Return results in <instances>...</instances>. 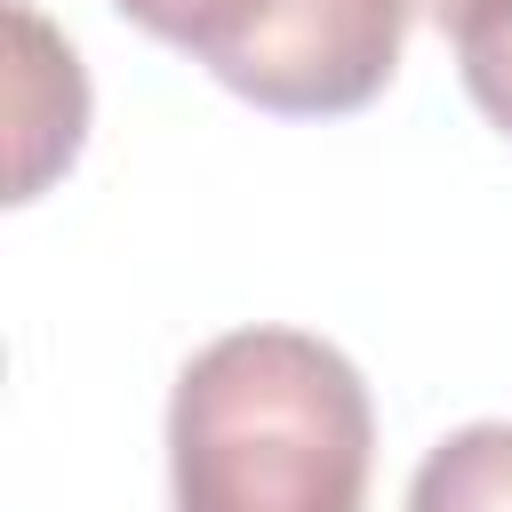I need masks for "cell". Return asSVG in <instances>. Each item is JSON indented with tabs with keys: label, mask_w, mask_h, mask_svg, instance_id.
I'll return each instance as SVG.
<instances>
[{
	"label": "cell",
	"mask_w": 512,
	"mask_h": 512,
	"mask_svg": "<svg viewBox=\"0 0 512 512\" xmlns=\"http://www.w3.org/2000/svg\"><path fill=\"white\" fill-rule=\"evenodd\" d=\"M376 408L360 368L304 328L200 344L168 400L176 512H368Z\"/></svg>",
	"instance_id": "obj_1"
},
{
	"label": "cell",
	"mask_w": 512,
	"mask_h": 512,
	"mask_svg": "<svg viewBox=\"0 0 512 512\" xmlns=\"http://www.w3.org/2000/svg\"><path fill=\"white\" fill-rule=\"evenodd\" d=\"M400 32H408L400 0H264L208 56V72L256 112L336 120L384 96V80L400 72Z\"/></svg>",
	"instance_id": "obj_2"
},
{
	"label": "cell",
	"mask_w": 512,
	"mask_h": 512,
	"mask_svg": "<svg viewBox=\"0 0 512 512\" xmlns=\"http://www.w3.org/2000/svg\"><path fill=\"white\" fill-rule=\"evenodd\" d=\"M8 40H16V88H8V104H16V176H8V200H32L80 152L88 80H80L72 40H56L40 24V8H24V0H8Z\"/></svg>",
	"instance_id": "obj_3"
},
{
	"label": "cell",
	"mask_w": 512,
	"mask_h": 512,
	"mask_svg": "<svg viewBox=\"0 0 512 512\" xmlns=\"http://www.w3.org/2000/svg\"><path fill=\"white\" fill-rule=\"evenodd\" d=\"M408 512H512V424H464L448 432L416 480H408Z\"/></svg>",
	"instance_id": "obj_4"
},
{
	"label": "cell",
	"mask_w": 512,
	"mask_h": 512,
	"mask_svg": "<svg viewBox=\"0 0 512 512\" xmlns=\"http://www.w3.org/2000/svg\"><path fill=\"white\" fill-rule=\"evenodd\" d=\"M448 40H456V72H464V96L480 104V120L496 136H512V0H480Z\"/></svg>",
	"instance_id": "obj_5"
},
{
	"label": "cell",
	"mask_w": 512,
	"mask_h": 512,
	"mask_svg": "<svg viewBox=\"0 0 512 512\" xmlns=\"http://www.w3.org/2000/svg\"><path fill=\"white\" fill-rule=\"evenodd\" d=\"M112 8H120L128 24H144L152 40H168V48H184V56L208 64V56H216L264 0H112Z\"/></svg>",
	"instance_id": "obj_6"
},
{
	"label": "cell",
	"mask_w": 512,
	"mask_h": 512,
	"mask_svg": "<svg viewBox=\"0 0 512 512\" xmlns=\"http://www.w3.org/2000/svg\"><path fill=\"white\" fill-rule=\"evenodd\" d=\"M400 8H408L416 24H440V32H456V24H464L480 0H400Z\"/></svg>",
	"instance_id": "obj_7"
}]
</instances>
